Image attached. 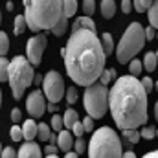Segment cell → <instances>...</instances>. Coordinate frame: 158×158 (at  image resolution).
<instances>
[{
    "instance_id": "6da1fadb",
    "label": "cell",
    "mask_w": 158,
    "mask_h": 158,
    "mask_svg": "<svg viewBox=\"0 0 158 158\" xmlns=\"http://www.w3.org/2000/svg\"><path fill=\"white\" fill-rule=\"evenodd\" d=\"M61 55L64 57L66 74L77 86H88L96 83L105 70V53L101 50L99 37L94 31H72L66 48L61 50Z\"/></svg>"
},
{
    "instance_id": "7a4b0ae2",
    "label": "cell",
    "mask_w": 158,
    "mask_h": 158,
    "mask_svg": "<svg viewBox=\"0 0 158 158\" xmlns=\"http://www.w3.org/2000/svg\"><path fill=\"white\" fill-rule=\"evenodd\" d=\"M109 109L119 129H138L147 123V94L134 76H121L109 92Z\"/></svg>"
},
{
    "instance_id": "3957f363",
    "label": "cell",
    "mask_w": 158,
    "mask_h": 158,
    "mask_svg": "<svg viewBox=\"0 0 158 158\" xmlns=\"http://www.w3.org/2000/svg\"><path fill=\"white\" fill-rule=\"evenodd\" d=\"M63 15V0H24L26 26L39 33L52 30V26Z\"/></svg>"
},
{
    "instance_id": "277c9868",
    "label": "cell",
    "mask_w": 158,
    "mask_h": 158,
    "mask_svg": "<svg viewBox=\"0 0 158 158\" xmlns=\"http://www.w3.org/2000/svg\"><path fill=\"white\" fill-rule=\"evenodd\" d=\"M88 158H121V142L110 127H101L92 134Z\"/></svg>"
},
{
    "instance_id": "5b68a950",
    "label": "cell",
    "mask_w": 158,
    "mask_h": 158,
    "mask_svg": "<svg viewBox=\"0 0 158 158\" xmlns=\"http://www.w3.org/2000/svg\"><path fill=\"white\" fill-rule=\"evenodd\" d=\"M143 44H145V35H143V28L140 22H131L125 30V33L121 35L118 46L114 48L116 52V59L118 63L125 64L129 63L131 59L136 57V53L140 50H143Z\"/></svg>"
},
{
    "instance_id": "8992f818",
    "label": "cell",
    "mask_w": 158,
    "mask_h": 158,
    "mask_svg": "<svg viewBox=\"0 0 158 158\" xmlns=\"http://www.w3.org/2000/svg\"><path fill=\"white\" fill-rule=\"evenodd\" d=\"M33 66L30 61L22 55H17L9 61L7 66V81L11 85V92L15 99H20L24 96V90L33 83Z\"/></svg>"
},
{
    "instance_id": "52a82bcc",
    "label": "cell",
    "mask_w": 158,
    "mask_h": 158,
    "mask_svg": "<svg viewBox=\"0 0 158 158\" xmlns=\"http://www.w3.org/2000/svg\"><path fill=\"white\" fill-rule=\"evenodd\" d=\"M83 103H85V110L92 119H99L105 116L107 107H109V90L105 85H101L99 81L92 83L86 86L85 96H83Z\"/></svg>"
},
{
    "instance_id": "ba28073f",
    "label": "cell",
    "mask_w": 158,
    "mask_h": 158,
    "mask_svg": "<svg viewBox=\"0 0 158 158\" xmlns=\"http://www.w3.org/2000/svg\"><path fill=\"white\" fill-rule=\"evenodd\" d=\"M42 96L48 99V103H59L64 96V79L59 72L50 70L46 76H42Z\"/></svg>"
},
{
    "instance_id": "9c48e42d",
    "label": "cell",
    "mask_w": 158,
    "mask_h": 158,
    "mask_svg": "<svg viewBox=\"0 0 158 158\" xmlns=\"http://www.w3.org/2000/svg\"><path fill=\"white\" fill-rule=\"evenodd\" d=\"M44 48H46V35L44 33L33 35L31 39L28 40V44H26V59L30 61L31 66H39L40 64Z\"/></svg>"
},
{
    "instance_id": "30bf717a",
    "label": "cell",
    "mask_w": 158,
    "mask_h": 158,
    "mask_svg": "<svg viewBox=\"0 0 158 158\" xmlns=\"http://www.w3.org/2000/svg\"><path fill=\"white\" fill-rule=\"evenodd\" d=\"M26 109H28V112H30L31 118H40L44 114V110H46V99H44V96H42L40 90H33L28 96Z\"/></svg>"
},
{
    "instance_id": "8fae6325",
    "label": "cell",
    "mask_w": 158,
    "mask_h": 158,
    "mask_svg": "<svg viewBox=\"0 0 158 158\" xmlns=\"http://www.w3.org/2000/svg\"><path fill=\"white\" fill-rule=\"evenodd\" d=\"M17 158H42V151L35 142H26L20 149Z\"/></svg>"
},
{
    "instance_id": "7c38bea8",
    "label": "cell",
    "mask_w": 158,
    "mask_h": 158,
    "mask_svg": "<svg viewBox=\"0 0 158 158\" xmlns=\"http://www.w3.org/2000/svg\"><path fill=\"white\" fill-rule=\"evenodd\" d=\"M57 149H63L64 153L66 151H70L72 149V145H74V134L70 132V131H59V134H57Z\"/></svg>"
},
{
    "instance_id": "4fadbf2b",
    "label": "cell",
    "mask_w": 158,
    "mask_h": 158,
    "mask_svg": "<svg viewBox=\"0 0 158 158\" xmlns=\"http://www.w3.org/2000/svg\"><path fill=\"white\" fill-rule=\"evenodd\" d=\"M22 140H26V142H33V138H37V123L31 119H26L24 123H22Z\"/></svg>"
},
{
    "instance_id": "5bb4252c",
    "label": "cell",
    "mask_w": 158,
    "mask_h": 158,
    "mask_svg": "<svg viewBox=\"0 0 158 158\" xmlns=\"http://www.w3.org/2000/svg\"><path fill=\"white\" fill-rule=\"evenodd\" d=\"M77 30H88L96 33V22L90 17H77V20H74L72 24V31H77Z\"/></svg>"
},
{
    "instance_id": "9a60e30c",
    "label": "cell",
    "mask_w": 158,
    "mask_h": 158,
    "mask_svg": "<svg viewBox=\"0 0 158 158\" xmlns=\"http://www.w3.org/2000/svg\"><path fill=\"white\" fill-rule=\"evenodd\" d=\"M101 50H103V53H105V57H109L112 52H114V40H112V35L109 33V31H105L103 35H101Z\"/></svg>"
},
{
    "instance_id": "2e32d148",
    "label": "cell",
    "mask_w": 158,
    "mask_h": 158,
    "mask_svg": "<svg viewBox=\"0 0 158 158\" xmlns=\"http://www.w3.org/2000/svg\"><path fill=\"white\" fill-rule=\"evenodd\" d=\"M50 31H52L53 35H57V37L64 35V33L68 31V19L61 15V17H59V20H57V22L52 26V30H50Z\"/></svg>"
},
{
    "instance_id": "e0dca14e",
    "label": "cell",
    "mask_w": 158,
    "mask_h": 158,
    "mask_svg": "<svg viewBox=\"0 0 158 158\" xmlns=\"http://www.w3.org/2000/svg\"><path fill=\"white\" fill-rule=\"evenodd\" d=\"M156 59H158V55L155 53V52H147V53H145V57H143L142 68H145L149 74H151V72H155V70H156Z\"/></svg>"
},
{
    "instance_id": "ac0fdd59",
    "label": "cell",
    "mask_w": 158,
    "mask_h": 158,
    "mask_svg": "<svg viewBox=\"0 0 158 158\" xmlns=\"http://www.w3.org/2000/svg\"><path fill=\"white\" fill-rule=\"evenodd\" d=\"M101 15L105 19H112L116 15V2L114 0H101Z\"/></svg>"
},
{
    "instance_id": "d6986e66",
    "label": "cell",
    "mask_w": 158,
    "mask_h": 158,
    "mask_svg": "<svg viewBox=\"0 0 158 158\" xmlns=\"http://www.w3.org/2000/svg\"><path fill=\"white\" fill-rule=\"evenodd\" d=\"M77 119H79L77 110H74V109H66V110H64V114H63V127L70 129Z\"/></svg>"
},
{
    "instance_id": "ffe728a7",
    "label": "cell",
    "mask_w": 158,
    "mask_h": 158,
    "mask_svg": "<svg viewBox=\"0 0 158 158\" xmlns=\"http://www.w3.org/2000/svg\"><path fill=\"white\" fill-rule=\"evenodd\" d=\"M77 13V0H63V17L70 19Z\"/></svg>"
},
{
    "instance_id": "44dd1931",
    "label": "cell",
    "mask_w": 158,
    "mask_h": 158,
    "mask_svg": "<svg viewBox=\"0 0 158 158\" xmlns=\"http://www.w3.org/2000/svg\"><path fill=\"white\" fill-rule=\"evenodd\" d=\"M147 17H149V26L151 28H158V2L156 0H153V4L149 6V9H147Z\"/></svg>"
},
{
    "instance_id": "7402d4cb",
    "label": "cell",
    "mask_w": 158,
    "mask_h": 158,
    "mask_svg": "<svg viewBox=\"0 0 158 158\" xmlns=\"http://www.w3.org/2000/svg\"><path fill=\"white\" fill-rule=\"evenodd\" d=\"M26 19H24V15H17L15 17V22H13V31H15V35H22L24 31H26Z\"/></svg>"
},
{
    "instance_id": "603a6c76",
    "label": "cell",
    "mask_w": 158,
    "mask_h": 158,
    "mask_svg": "<svg viewBox=\"0 0 158 158\" xmlns=\"http://www.w3.org/2000/svg\"><path fill=\"white\" fill-rule=\"evenodd\" d=\"M52 134V129L48 123H37V138L40 142H48V136Z\"/></svg>"
},
{
    "instance_id": "cb8c5ba5",
    "label": "cell",
    "mask_w": 158,
    "mask_h": 158,
    "mask_svg": "<svg viewBox=\"0 0 158 158\" xmlns=\"http://www.w3.org/2000/svg\"><path fill=\"white\" fill-rule=\"evenodd\" d=\"M121 134H123V138H127L129 143H138L140 142V132L136 129H123Z\"/></svg>"
},
{
    "instance_id": "d4e9b609",
    "label": "cell",
    "mask_w": 158,
    "mask_h": 158,
    "mask_svg": "<svg viewBox=\"0 0 158 158\" xmlns=\"http://www.w3.org/2000/svg\"><path fill=\"white\" fill-rule=\"evenodd\" d=\"M114 79H116V70H103V72H101V76L98 77V81H99L101 85H105V86H107V85H109V83H112Z\"/></svg>"
},
{
    "instance_id": "484cf974",
    "label": "cell",
    "mask_w": 158,
    "mask_h": 158,
    "mask_svg": "<svg viewBox=\"0 0 158 158\" xmlns=\"http://www.w3.org/2000/svg\"><path fill=\"white\" fill-rule=\"evenodd\" d=\"M7 52H9V37L6 31H0V57H6Z\"/></svg>"
},
{
    "instance_id": "4316f807",
    "label": "cell",
    "mask_w": 158,
    "mask_h": 158,
    "mask_svg": "<svg viewBox=\"0 0 158 158\" xmlns=\"http://www.w3.org/2000/svg\"><path fill=\"white\" fill-rule=\"evenodd\" d=\"M151 4H153V0H134L132 2V9H136L138 13H145Z\"/></svg>"
},
{
    "instance_id": "83f0119b",
    "label": "cell",
    "mask_w": 158,
    "mask_h": 158,
    "mask_svg": "<svg viewBox=\"0 0 158 158\" xmlns=\"http://www.w3.org/2000/svg\"><path fill=\"white\" fill-rule=\"evenodd\" d=\"M143 68H142V61H138V59H131L129 61V72H131V76H140V72H142Z\"/></svg>"
},
{
    "instance_id": "f1b7e54d",
    "label": "cell",
    "mask_w": 158,
    "mask_h": 158,
    "mask_svg": "<svg viewBox=\"0 0 158 158\" xmlns=\"http://www.w3.org/2000/svg\"><path fill=\"white\" fill-rule=\"evenodd\" d=\"M155 136H156V129H155V127L145 125V127L140 131V138H145V140H155Z\"/></svg>"
},
{
    "instance_id": "f546056e",
    "label": "cell",
    "mask_w": 158,
    "mask_h": 158,
    "mask_svg": "<svg viewBox=\"0 0 158 158\" xmlns=\"http://www.w3.org/2000/svg\"><path fill=\"white\" fill-rule=\"evenodd\" d=\"M83 11L85 17H92L96 11V0H83Z\"/></svg>"
},
{
    "instance_id": "4dcf8cb0",
    "label": "cell",
    "mask_w": 158,
    "mask_h": 158,
    "mask_svg": "<svg viewBox=\"0 0 158 158\" xmlns=\"http://www.w3.org/2000/svg\"><path fill=\"white\" fill-rule=\"evenodd\" d=\"M7 66H9V61L6 57H0V83L7 81Z\"/></svg>"
},
{
    "instance_id": "1f68e13d",
    "label": "cell",
    "mask_w": 158,
    "mask_h": 158,
    "mask_svg": "<svg viewBox=\"0 0 158 158\" xmlns=\"http://www.w3.org/2000/svg\"><path fill=\"white\" fill-rule=\"evenodd\" d=\"M9 136H11V140H13V142H20V140H22V129L15 123V125L9 129Z\"/></svg>"
},
{
    "instance_id": "d6a6232c",
    "label": "cell",
    "mask_w": 158,
    "mask_h": 158,
    "mask_svg": "<svg viewBox=\"0 0 158 158\" xmlns=\"http://www.w3.org/2000/svg\"><path fill=\"white\" fill-rule=\"evenodd\" d=\"M50 129H53V131H63V116H59V114H53V118L50 121Z\"/></svg>"
},
{
    "instance_id": "836d02e7",
    "label": "cell",
    "mask_w": 158,
    "mask_h": 158,
    "mask_svg": "<svg viewBox=\"0 0 158 158\" xmlns=\"http://www.w3.org/2000/svg\"><path fill=\"white\" fill-rule=\"evenodd\" d=\"M140 85H142V88L145 90V94H151V90L155 88V83H153V79H151V77L140 79Z\"/></svg>"
},
{
    "instance_id": "e575fe53",
    "label": "cell",
    "mask_w": 158,
    "mask_h": 158,
    "mask_svg": "<svg viewBox=\"0 0 158 158\" xmlns=\"http://www.w3.org/2000/svg\"><path fill=\"white\" fill-rule=\"evenodd\" d=\"M66 101H68V105H74V103L77 101V90H76L74 86H70V88L66 90Z\"/></svg>"
},
{
    "instance_id": "d590c367",
    "label": "cell",
    "mask_w": 158,
    "mask_h": 158,
    "mask_svg": "<svg viewBox=\"0 0 158 158\" xmlns=\"http://www.w3.org/2000/svg\"><path fill=\"white\" fill-rule=\"evenodd\" d=\"M74 149H76V153L77 155H81V153H85L86 151V142L83 140V138H77L76 142H74V145H72Z\"/></svg>"
},
{
    "instance_id": "8d00e7d4",
    "label": "cell",
    "mask_w": 158,
    "mask_h": 158,
    "mask_svg": "<svg viewBox=\"0 0 158 158\" xmlns=\"http://www.w3.org/2000/svg\"><path fill=\"white\" fill-rule=\"evenodd\" d=\"M70 129H72V132H74L77 138H81V136L85 134V129H83V123H81V119H77V121H76V123H74Z\"/></svg>"
},
{
    "instance_id": "74e56055",
    "label": "cell",
    "mask_w": 158,
    "mask_h": 158,
    "mask_svg": "<svg viewBox=\"0 0 158 158\" xmlns=\"http://www.w3.org/2000/svg\"><path fill=\"white\" fill-rule=\"evenodd\" d=\"M0 158H17V151L13 147H4L0 153Z\"/></svg>"
},
{
    "instance_id": "f35d334b",
    "label": "cell",
    "mask_w": 158,
    "mask_h": 158,
    "mask_svg": "<svg viewBox=\"0 0 158 158\" xmlns=\"http://www.w3.org/2000/svg\"><path fill=\"white\" fill-rule=\"evenodd\" d=\"M83 123V129H85V132H92V129H94V119L90 118V116H86V118L81 121Z\"/></svg>"
},
{
    "instance_id": "ab89813d",
    "label": "cell",
    "mask_w": 158,
    "mask_h": 158,
    "mask_svg": "<svg viewBox=\"0 0 158 158\" xmlns=\"http://www.w3.org/2000/svg\"><path fill=\"white\" fill-rule=\"evenodd\" d=\"M121 11H123L125 15H129V13L132 11V2H131V0H121Z\"/></svg>"
},
{
    "instance_id": "60d3db41",
    "label": "cell",
    "mask_w": 158,
    "mask_h": 158,
    "mask_svg": "<svg viewBox=\"0 0 158 158\" xmlns=\"http://www.w3.org/2000/svg\"><path fill=\"white\" fill-rule=\"evenodd\" d=\"M11 119H13V123L19 125V121L22 119V112H20L19 109H13V110H11Z\"/></svg>"
},
{
    "instance_id": "b9f144b4",
    "label": "cell",
    "mask_w": 158,
    "mask_h": 158,
    "mask_svg": "<svg viewBox=\"0 0 158 158\" xmlns=\"http://www.w3.org/2000/svg\"><path fill=\"white\" fill-rule=\"evenodd\" d=\"M143 35H145V40H153L155 39V28H143Z\"/></svg>"
},
{
    "instance_id": "7bdbcfd3",
    "label": "cell",
    "mask_w": 158,
    "mask_h": 158,
    "mask_svg": "<svg viewBox=\"0 0 158 158\" xmlns=\"http://www.w3.org/2000/svg\"><path fill=\"white\" fill-rule=\"evenodd\" d=\"M44 153H46V155H55V153H57V145H48Z\"/></svg>"
},
{
    "instance_id": "ee69618b",
    "label": "cell",
    "mask_w": 158,
    "mask_h": 158,
    "mask_svg": "<svg viewBox=\"0 0 158 158\" xmlns=\"http://www.w3.org/2000/svg\"><path fill=\"white\" fill-rule=\"evenodd\" d=\"M48 142H50V145H55V143H57V136H55V134H50V136H48Z\"/></svg>"
},
{
    "instance_id": "f6af8a7d",
    "label": "cell",
    "mask_w": 158,
    "mask_h": 158,
    "mask_svg": "<svg viewBox=\"0 0 158 158\" xmlns=\"http://www.w3.org/2000/svg\"><path fill=\"white\" fill-rule=\"evenodd\" d=\"M121 158H136V155H134L132 151H125V153L121 155Z\"/></svg>"
},
{
    "instance_id": "bcb514c9",
    "label": "cell",
    "mask_w": 158,
    "mask_h": 158,
    "mask_svg": "<svg viewBox=\"0 0 158 158\" xmlns=\"http://www.w3.org/2000/svg\"><path fill=\"white\" fill-rule=\"evenodd\" d=\"M33 83H35V85H40V83H42V76H40V74H35V76H33Z\"/></svg>"
},
{
    "instance_id": "7dc6e473",
    "label": "cell",
    "mask_w": 158,
    "mask_h": 158,
    "mask_svg": "<svg viewBox=\"0 0 158 158\" xmlns=\"http://www.w3.org/2000/svg\"><path fill=\"white\" fill-rule=\"evenodd\" d=\"M142 158H158V153L156 151H151V153H147L145 156H142Z\"/></svg>"
},
{
    "instance_id": "c3c4849f",
    "label": "cell",
    "mask_w": 158,
    "mask_h": 158,
    "mask_svg": "<svg viewBox=\"0 0 158 158\" xmlns=\"http://www.w3.org/2000/svg\"><path fill=\"white\" fill-rule=\"evenodd\" d=\"M64 158H79V155H77V153H70V151H66Z\"/></svg>"
},
{
    "instance_id": "681fc988",
    "label": "cell",
    "mask_w": 158,
    "mask_h": 158,
    "mask_svg": "<svg viewBox=\"0 0 158 158\" xmlns=\"http://www.w3.org/2000/svg\"><path fill=\"white\" fill-rule=\"evenodd\" d=\"M55 110H57L55 103H48V112H55Z\"/></svg>"
},
{
    "instance_id": "f907efd6",
    "label": "cell",
    "mask_w": 158,
    "mask_h": 158,
    "mask_svg": "<svg viewBox=\"0 0 158 158\" xmlns=\"http://www.w3.org/2000/svg\"><path fill=\"white\" fill-rule=\"evenodd\" d=\"M13 7H15L13 2H7V4H6V9H7V11H13Z\"/></svg>"
},
{
    "instance_id": "816d5d0a",
    "label": "cell",
    "mask_w": 158,
    "mask_h": 158,
    "mask_svg": "<svg viewBox=\"0 0 158 158\" xmlns=\"http://www.w3.org/2000/svg\"><path fill=\"white\" fill-rule=\"evenodd\" d=\"M46 158H59V156H57V155H48Z\"/></svg>"
},
{
    "instance_id": "f5cc1de1",
    "label": "cell",
    "mask_w": 158,
    "mask_h": 158,
    "mask_svg": "<svg viewBox=\"0 0 158 158\" xmlns=\"http://www.w3.org/2000/svg\"><path fill=\"white\" fill-rule=\"evenodd\" d=\"M0 105H2V92H0Z\"/></svg>"
},
{
    "instance_id": "db71d44e",
    "label": "cell",
    "mask_w": 158,
    "mask_h": 158,
    "mask_svg": "<svg viewBox=\"0 0 158 158\" xmlns=\"http://www.w3.org/2000/svg\"><path fill=\"white\" fill-rule=\"evenodd\" d=\"M0 153H2V143H0Z\"/></svg>"
}]
</instances>
